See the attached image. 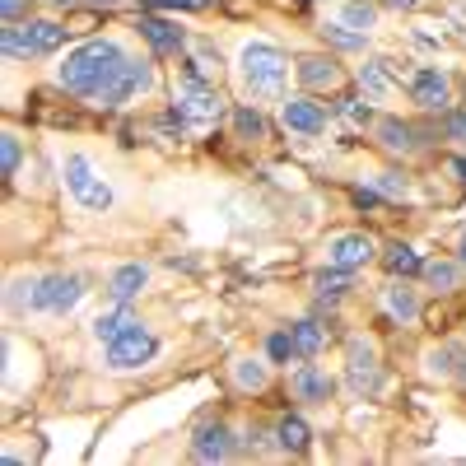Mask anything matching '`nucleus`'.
Returning a JSON list of instances; mask_svg holds the SVG:
<instances>
[{"instance_id":"1","label":"nucleus","mask_w":466,"mask_h":466,"mask_svg":"<svg viewBox=\"0 0 466 466\" xmlns=\"http://www.w3.org/2000/svg\"><path fill=\"white\" fill-rule=\"evenodd\" d=\"M127 52L122 43H112V37H94V43L85 47H75L66 61H61V85L70 94H80V98H98L107 89V80L116 70H122Z\"/></svg>"},{"instance_id":"2","label":"nucleus","mask_w":466,"mask_h":466,"mask_svg":"<svg viewBox=\"0 0 466 466\" xmlns=\"http://www.w3.org/2000/svg\"><path fill=\"white\" fill-rule=\"evenodd\" d=\"M238 70H243V85L252 98H276L285 89V75H289V61L280 47L270 43H248L243 56H238Z\"/></svg>"},{"instance_id":"3","label":"nucleus","mask_w":466,"mask_h":466,"mask_svg":"<svg viewBox=\"0 0 466 466\" xmlns=\"http://www.w3.org/2000/svg\"><path fill=\"white\" fill-rule=\"evenodd\" d=\"M173 107L182 112V122H191V127H210L215 116L224 112V98L215 94V85H210V80L182 75L177 89H173Z\"/></svg>"},{"instance_id":"4","label":"nucleus","mask_w":466,"mask_h":466,"mask_svg":"<svg viewBox=\"0 0 466 466\" xmlns=\"http://www.w3.org/2000/svg\"><path fill=\"white\" fill-rule=\"evenodd\" d=\"M85 299V280L80 276H37L28 285V308L33 313H70L75 303Z\"/></svg>"},{"instance_id":"5","label":"nucleus","mask_w":466,"mask_h":466,"mask_svg":"<svg viewBox=\"0 0 466 466\" xmlns=\"http://www.w3.org/2000/svg\"><path fill=\"white\" fill-rule=\"evenodd\" d=\"M66 187L75 191V201H80L85 210H107L112 206V187L94 173V164L85 159V154H70L66 159Z\"/></svg>"},{"instance_id":"6","label":"nucleus","mask_w":466,"mask_h":466,"mask_svg":"<svg viewBox=\"0 0 466 466\" xmlns=\"http://www.w3.org/2000/svg\"><path fill=\"white\" fill-rule=\"evenodd\" d=\"M154 85V70H149V61H122V70H116L112 75V80H107V89L94 98V103H103V107H122L131 94H140V89H149Z\"/></svg>"},{"instance_id":"7","label":"nucleus","mask_w":466,"mask_h":466,"mask_svg":"<svg viewBox=\"0 0 466 466\" xmlns=\"http://www.w3.org/2000/svg\"><path fill=\"white\" fill-rule=\"evenodd\" d=\"M154 355H159V340H154L149 331H140V327H131L127 336H116V340L107 345V364H112V369H140V364H149Z\"/></svg>"},{"instance_id":"8","label":"nucleus","mask_w":466,"mask_h":466,"mask_svg":"<svg viewBox=\"0 0 466 466\" xmlns=\"http://www.w3.org/2000/svg\"><path fill=\"white\" fill-rule=\"evenodd\" d=\"M410 98L424 107V112H448L452 103V85H448V75L434 70V66H420L410 75Z\"/></svg>"},{"instance_id":"9","label":"nucleus","mask_w":466,"mask_h":466,"mask_svg":"<svg viewBox=\"0 0 466 466\" xmlns=\"http://www.w3.org/2000/svg\"><path fill=\"white\" fill-rule=\"evenodd\" d=\"M373 252H378V248H373L369 233H336V238L327 243V261H331V266H345V270L369 266Z\"/></svg>"},{"instance_id":"10","label":"nucleus","mask_w":466,"mask_h":466,"mask_svg":"<svg viewBox=\"0 0 466 466\" xmlns=\"http://www.w3.org/2000/svg\"><path fill=\"white\" fill-rule=\"evenodd\" d=\"M280 122H285L294 136H322V131H327V107L313 103V98H285Z\"/></svg>"},{"instance_id":"11","label":"nucleus","mask_w":466,"mask_h":466,"mask_svg":"<svg viewBox=\"0 0 466 466\" xmlns=\"http://www.w3.org/2000/svg\"><path fill=\"white\" fill-rule=\"evenodd\" d=\"M345 378L350 387L364 397L378 387V355H373V345L369 340H350V355H345Z\"/></svg>"},{"instance_id":"12","label":"nucleus","mask_w":466,"mask_h":466,"mask_svg":"<svg viewBox=\"0 0 466 466\" xmlns=\"http://www.w3.org/2000/svg\"><path fill=\"white\" fill-rule=\"evenodd\" d=\"M140 33H145V43L159 52V56H177V52H187L191 43H187V33L173 24V19H140Z\"/></svg>"},{"instance_id":"13","label":"nucleus","mask_w":466,"mask_h":466,"mask_svg":"<svg viewBox=\"0 0 466 466\" xmlns=\"http://www.w3.org/2000/svg\"><path fill=\"white\" fill-rule=\"evenodd\" d=\"M191 457H197V461H224V457H233V434L224 430V424H201L197 439H191Z\"/></svg>"},{"instance_id":"14","label":"nucleus","mask_w":466,"mask_h":466,"mask_svg":"<svg viewBox=\"0 0 466 466\" xmlns=\"http://www.w3.org/2000/svg\"><path fill=\"white\" fill-rule=\"evenodd\" d=\"M289 387H294V397H299V401H331V392H336L331 373H322L318 364H303V369H294Z\"/></svg>"},{"instance_id":"15","label":"nucleus","mask_w":466,"mask_h":466,"mask_svg":"<svg viewBox=\"0 0 466 466\" xmlns=\"http://www.w3.org/2000/svg\"><path fill=\"white\" fill-rule=\"evenodd\" d=\"M299 80H303V89H340V66L331 61V56H303L299 61Z\"/></svg>"},{"instance_id":"16","label":"nucleus","mask_w":466,"mask_h":466,"mask_svg":"<svg viewBox=\"0 0 466 466\" xmlns=\"http://www.w3.org/2000/svg\"><path fill=\"white\" fill-rule=\"evenodd\" d=\"M145 280H149V270L136 261V266H122V270H112V280H107V294H112V303H131L140 289H145Z\"/></svg>"},{"instance_id":"17","label":"nucleus","mask_w":466,"mask_h":466,"mask_svg":"<svg viewBox=\"0 0 466 466\" xmlns=\"http://www.w3.org/2000/svg\"><path fill=\"white\" fill-rule=\"evenodd\" d=\"M24 28H28V43H33L37 56H47V52H56L66 43V28L52 24V19H24Z\"/></svg>"},{"instance_id":"18","label":"nucleus","mask_w":466,"mask_h":466,"mask_svg":"<svg viewBox=\"0 0 466 466\" xmlns=\"http://www.w3.org/2000/svg\"><path fill=\"white\" fill-rule=\"evenodd\" d=\"M131 327H140V322H136V313H131V308H127V303H116V313H103V318L94 322V340H103V345H112L116 336H127Z\"/></svg>"},{"instance_id":"19","label":"nucleus","mask_w":466,"mask_h":466,"mask_svg":"<svg viewBox=\"0 0 466 466\" xmlns=\"http://www.w3.org/2000/svg\"><path fill=\"white\" fill-rule=\"evenodd\" d=\"M378 140H382V149H392V154H410L420 145L415 131L406 122H397V116H382V122H378Z\"/></svg>"},{"instance_id":"20","label":"nucleus","mask_w":466,"mask_h":466,"mask_svg":"<svg viewBox=\"0 0 466 466\" xmlns=\"http://www.w3.org/2000/svg\"><path fill=\"white\" fill-rule=\"evenodd\" d=\"M360 89L369 98H387L392 94V75H387V61H364L360 66Z\"/></svg>"},{"instance_id":"21","label":"nucleus","mask_w":466,"mask_h":466,"mask_svg":"<svg viewBox=\"0 0 466 466\" xmlns=\"http://www.w3.org/2000/svg\"><path fill=\"white\" fill-rule=\"evenodd\" d=\"M276 439H280L285 452H308V448H313V434H308V424H303L299 415H285V420H280Z\"/></svg>"},{"instance_id":"22","label":"nucleus","mask_w":466,"mask_h":466,"mask_svg":"<svg viewBox=\"0 0 466 466\" xmlns=\"http://www.w3.org/2000/svg\"><path fill=\"white\" fill-rule=\"evenodd\" d=\"M289 336H294V350H299L303 360H313L318 350L327 345V331H322L318 322H294V327H289Z\"/></svg>"},{"instance_id":"23","label":"nucleus","mask_w":466,"mask_h":466,"mask_svg":"<svg viewBox=\"0 0 466 466\" xmlns=\"http://www.w3.org/2000/svg\"><path fill=\"white\" fill-rule=\"evenodd\" d=\"M382 266L392 270V276H415V270H424V261L415 257V248H406V243H392L382 252Z\"/></svg>"},{"instance_id":"24","label":"nucleus","mask_w":466,"mask_h":466,"mask_svg":"<svg viewBox=\"0 0 466 466\" xmlns=\"http://www.w3.org/2000/svg\"><path fill=\"white\" fill-rule=\"evenodd\" d=\"M424 280H430L439 294H452L461 285V270H457V261H424Z\"/></svg>"},{"instance_id":"25","label":"nucleus","mask_w":466,"mask_h":466,"mask_svg":"<svg viewBox=\"0 0 466 466\" xmlns=\"http://www.w3.org/2000/svg\"><path fill=\"white\" fill-rule=\"evenodd\" d=\"M387 313H392L397 322H415L420 318V299L406 285H392V289H387Z\"/></svg>"},{"instance_id":"26","label":"nucleus","mask_w":466,"mask_h":466,"mask_svg":"<svg viewBox=\"0 0 466 466\" xmlns=\"http://www.w3.org/2000/svg\"><path fill=\"white\" fill-rule=\"evenodd\" d=\"M373 19H378V10L369 5V0H345V10H340V24H345V28L369 33V28H373Z\"/></svg>"},{"instance_id":"27","label":"nucleus","mask_w":466,"mask_h":466,"mask_svg":"<svg viewBox=\"0 0 466 466\" xmlns=\"http://www.w3.org/2000/svg\"><path fill=\"white\" fill-rule=\"evenodd\" d=\"M345 289H350V270L345 266H331V270L318 276V299H340Z\"/></svg>"},{"instance_id":"28","label":"nucleus","mask_w":466,"mask_h":466,"mask_svg":"<svg viewBox=\"0 0 466 466\" xmlns=\"http://www.w3.org/2000/svg\"><path fill=\"white\" fill-rule=\"evenodd\" d=\"M233 127H238V136H248V140H261L266 136V122H261L257 107H238V112H233Z\"/></svg>"},{"instance_id":"29","label":"nucleus","mask_w":466,"mask_h":466,"mask_svg":"<svg viewBox=\"0 0 466 466\" xmlns=\"http://www.w3.org/2000/svg\"><path fill=\"white\" fill-rule=\"evenodd\" d=\"M233 378H238V387H252L257 392V387H266V364L261 360H238L233 364Z\"/></svg>"},{"instance_id":"30","label":"nucleus","mask_w":466,"mask_h":466,"mask_svg":"<svg viewBox=\"0 0 466 466\" xmlns=\"http://www.w3.org/2000/svg\"><path fill=\"white\" fill-rule=\"evenodd\" d=\"M266 355H270V360H276V364H285V360H294V355H299V350H294V336H289V331H276V336H270V340H266Z\"/></svg>"},{"instance_id":"31","label":"nucleus","mask_w":466,"mask_h":466,"mask_svg":"<svg viewBox=\"0 0 466 466\" xmlns=\"http://www.w3.org/2000/svg\"><path fill=\"white\" fill-rule=\"evenodd\" d=\"M322 33L331 37L336 47H364V33H345V24H327Z\"/></svg>"},{"instance_id":"32","label":"nucleus","mask_w":466,"mask_h":466,"mask_svg":"<svg viewBox=\"0 0 466 466\" xmlns=\"http://www.w3.org/2000/svg\"><path fill=\"white\" fill-rule=\"evenodd\" d=\"M336 112H340V116H350V122H369V107H364V98H355V94L340 98V103H336Z\"/></svg>"},{"instance_id":"33","label":"nucleus","mask_w":466,"mask_h":466,"mask_svg":"<svg viewBox=\"0 0 466 466\" xmlns=\"http://www.w3.org/2000/svg\"><path fill=\"white\" fill-rule=\"evenodd\" d=\"M378 191H382V197H406L410 187H406L401 173H382V177H378Z\"/></svg>"},{"instance_id":"34","label":"nucleus","mask_w":466,"mask_h":466,"mask_svg":"<svg viewBox=\"0 0 466 466\" xmlns=\"http://www.w3.org/2000/svg\"><path fill=\"white\" fill-rule=\"evenodd\" d=\"M443 131L457 140V145H466V112H448V122H443Z\"/></svg>"},{"instance_id":"35","label":"nucleus","mask_w":466,"mask_h":466,"mask_svg":"<svg viewBox=\"0 0 466 466\" xmlns=\"http://www.w3.org/2000/svg\"><path fill=\"white\" fill-rule=\"evenodd\" d=\"M145 5H159V10H206L210 0H145Z\"/></svg>"},{"instance_id":"36","label":"nucleus","mask_w":466,"mask_h":466,"mask_svg":"<svg viewBox=\"0 0 466 466\" xmlns=\"http://www.w3.org/2000/svg\"><path fill=\"white\" fill-rule=\"evenodd\" d=\"M0 149H5V177H15L19 173V140L5 136V145H0Z\"/></svg>"},{"instance_id":"37","label":"nucleus","mask_w":466,"mask_h":466,"mask_svg":"<svg viewBox=\"0 0 466 466\" xmlns=\"http://www.w3.org/2000/svg\"><path fill=\"white\" fill-rule=\"evenodd\" d=\"M355 206H360V210H378V206H382V191H369V187H355Z\"/></svg>"},{"instance_id":"38","label":"nucleus","mask_w":466,"mask_h":466,"mask_svg":"<svg viewBox=\"0 0 466 466\" xmlns=\"http://www.w3.org/2000/svg\"><path fill=\"white\" fill-rule=\"evenodd\" d=\"M28 10V0H0V15H5V24H19Z\"/></svg>"},{"instance_id":"39","label":"nucleus","mask_w":466,"mask_h":466,"mask_svg":"<svg viewBox=\"0 0 466 466\" xmlns=\"http://www.w3.org/2000/svg\"><path fill=\"white\" fill-rule=\"evenodd\" d=\"M382 5H392V10H415L420 0H382Z\"/></svg>"},{"instance_id":"40","label":"nucleus","mask_w":466,"mask_h":466,"mask_svg":"<svg viewBox=\"0 0 466 466\" xmlns=\"http://www.w3.org/2000/svg\"><path fill=\"white\" fill-rule=\"evenodd\" d=\"M452 173H457V177L466 182V159H452Z\"/></svg>"},{"instance_id":"41","label":"nucleus","mask_w":466,"mask_h":466,"mask_svg":"<svg viewBox=\"0 0 466 466\" xmlns=\"http://www.w3.org/2000/svg\"><path fill=\"white\" fill-rule=\"evenodd\" d=\"M461 266H466V238H461Z\"/></svg>"}]
</instances>
